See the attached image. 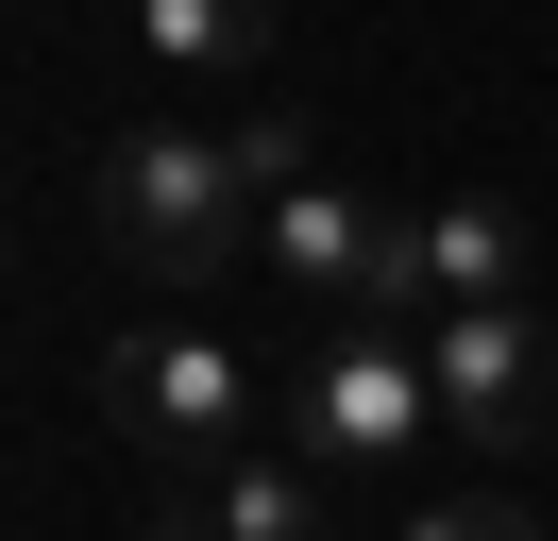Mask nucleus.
I'll list each match as a JSON object with an SVG mask.
<instances>
[{"instance_id":"f257e3e1","label":"nucleus","mask_w":558,"mask_h":541,"mask_svg":"<svg viewBox=\"0 0 558 541\" xmlns=\"http://www.w3.org/2000/svg\"><path fill=\"white\" fill-rule=\"evenodd\" d=\"M85 220H102V254L136 270V288H220V270H254L271 187H254V153L204 135V119H119L102 153H85Z\"/></svg>"},{"instance_id":"f03ea898","label":"nucleus","mask_w":558,"mask_h":541,"mask_svg":"<svg viewBox=\"0 0 558 541\" xmlns=\"http://www.w3.org/2000/svg\"><path fill=\"white\" fill-rule=\"evenodd\" d=\"M288 457H322V473H407L423 440H440V372H423V338H373V322H322L305 338V372H288Z\"/></svg>"},{"instance_id":"7ed1b4c3","label":"nucleus","mask_w":558,"mask_h":541,"mask_svg":"<svg viewBox=\"0 0 558 541\" xmlns=\"http://www.w3.org/2000/svg\"><path fill=\"white\" fill-rule=\"evenodd\" d=\"M423 372H440V440L474 473L558 457V322L542 304H457V322H423Z\"/></svg>"},{"instance_id":"20e7f679","label":"nucleus","mask_w":558,"mask_h":541,"mask_svg":"<svg viewBox=\"0 0 558 541\" xmlns=\"http://www.w3.org/2000/svg\"><path fill=\"white\" fill-rule=\"evenodd\" d=\"M102 423L136 440V457L204 473V457L254 440V356L204 338V322H119V338H102Z\"/></svg>"},{"instance_id":"39448f33","label":"nucleus","mask_w":558,"mask_h":541,"mask_svg":"<svg viewBox=\"0 0 558 541\" xmlns=\"http://www.w3.org/2000/svg\"><path fill=\"white\" fill-rule=\"evenodd\" d=\"M322 491H339L322 457H288V440H238V457L170 473L153 541H339V525H322Z\"/></svg>"},{"instance_id":"423d86ee","label":"nucleus","mask_w":558,"mask_h":541,"mask_svg":"<svg viewBox=\"0 0 558 541\" xmlns=\"http://www.w3.org/2000/svg\"><path fill=\"white\" fill-rule=\"evenodd\" d=\"M407 254H423V304H524V220L490 187H440V203H407Z\"/></svg>"},{"instance_id":"0eeeda50","label":"nucleus","mask_w":558,"mask_h":541,"mask_svg":"<svg viewBox=\"0 0 558 541\" xmlns=\"http://www.w3.org/2000/svg\"><path fill=\"white\" fill-rule=\"evenodd\" d=\"M119 34H136L153 68H186V85H238V68H271L288 0H119Z\"/></svg>"},{"instance_id":"6e6552de","label":"nucleus","mask_w":558,"mask_h":541,"mask_svg":"<svg viewBox=\"0 0 558 541\" xmlns=\"http://www.w3.org/2000/svg\"><path fill=\"white\" fill-rule=\"evenodd\" d=\"M389 541H558V525H542V507L508 491V473H474V491H440V507H407V525H389Z\"/></svg>"}]
</instances>
